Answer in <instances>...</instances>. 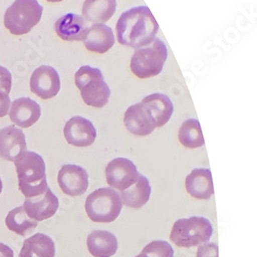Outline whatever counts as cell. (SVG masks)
<instances>
[{
	"label": "cell",
	"mask_w": 257,
	"mask_h": 257,
	"mask_svg": "<svg viewBox=\"0 0 257 257\" xmlns=\"http://www.w3.org/2000/svg\"><path fill=\"white\" fill-rule=\"evenodd\" d=\"M160 26L147 7H135L122 13L116 23V37L120 45L133 49L149 46Z\"/></svg>",
	"instance_id": "1"
},
{
	"label": "cell",
	"mask_w": 257,
	"mask_h": 257,
	"mask_svg": "<svg viewBox=\"0 0 257 257\" xmlns=\"http://www.w3.org/2000/svg\"><path fill=\"white\" fill-rule=\"evenodd\" d=\"M19 180V189L27 198H35L45 194L49 188L46 163L34 152H25L15 162Z\"/></svg>",
	"instance_id": "2"
},
{
	"label": "cell",
	"mask_w": 257,
	"mask_h": 257,
	"mask_svg": "<svg viewBox=\"0 0 257 257\" xmlns=\"http://www.w3.org/2000/svg\"><path fill=\"white\" fill-rule=\"evenodd\" d=\"M74 80L85 104L95 108H103L108 104L111 92L100 69L81 66L76 71Z\"/></svg>",
	"instance_id": "3"
},
{
	"label": "cell",
	"mask_w": 257,
	"mask_h": 257,
	"mask_svg": "<svg viewBox=\"0 0 257 257\" xmlns=\"http://www.w3.org/2000/svg\"><path fill=\"white\" fill-rule=\"evenodd\" d=\"M213 232V225L208 218L191 216L175 221L170 233V240L178 247H197L208 243Z\"/></svg>",
	"instance_id": "4"
},
{
	"label": "cell",
	"mask_w": 257,
	"mask_h": 257,
	"mask_svg": "<svg viewBox=\"0 0 257 257\" xmlns=\"http://www.w3.org/2000/svg\"><path fill=\"white\" fill-rule=\"evenodd\" d=\"M122 209L118 192L111 187L94 190L85 200V212L97 223H110L116 220Z\"/></svg>",
	"instance_id": "5"
},
{
	"label": "cell",
	"mask_w": 257,
	"mask_h": 257,
	"mask_svg": "<svg viewBox=\"0 0 257 257\" xmlns=\"http://www.w3.org/2000/svg\"><path fill=\"white\" fill-rule=\"evenodd\" d=\"M42 13L37 0H15L6 11L5 26L13 35H25L40 22Z\"/></svg>",
	"instance_id": "6"
},
{
	"label": "cell",
	"mask_w": 257,
	"mask_h": 257,
	"mask_svg": "<svg viewBox=\"0 0 257 257\" xmlns=\"http://www.w3.org/2000/svg\"><path fill=\"white\" fill-rule=\"evenodd\" d=\"M168 58V49L160 38L149 46L136 49L130 63L131 71L138 78H152L159 75Z\"/></svg>",
	"instance_id": "7"
},
{
	"label": "cell",
	"mask_w": 257,
	"mask_h": 257,
	"mask_svg": "<svg viewBox=\"0 0 257 257\" xmlns=\"http://www.w3.org/2000/svg\"><path fill=\"white\" fill-rule=\"evenodd\" d=\"M105 175L109 186L123 191L137 181L139 172L132 161L125 158H116L107 165Z\"/></svg>",
	"instance_id": "8"
},
{
	"label": "cell",
	"mask_w": 257,
	"mask_h": 257,
	"mask_svg": "<svg viewBox=\"0 0 257 257\" xmlns=\"http://www.w3.org/2000/svg\"><path fill=\"white\" fill-rule=\"evenodd\" d=\"M61 89V80L57 70L48 65L36 68L30 77V90L37 97L49 100L56 97Z\"/></svg>",
	"instance_id": "9"
},
{
	"label": "cell",
	"mask_w": 257,
	"mask_h": 257,
	"mask_svg": "<svg viewBox=\"0 0 257 257\" xmlns=\"http://www.w3.org/2000/svg\"><path fill=\"white\" fill-rule=\"evenodd\" d=\"M58 183L64 194L70 197L83 195L89 187V175L78 165H64L59 171Z\"/></svg>",
	"instance_id": "10"
},
{
	"label": "cell",
	"mask_w": 257,
	"mask_h": 257,
	"mask_svg": "<svg viewBox=\"0 0 257 257\" xmlns=\"http://www.w3.org/2000/svg\"><path fill=\"white\" fill-rule=\"evenodd\" d=\"M66 141L76 147L91 146L97 138V130L93 122L82 116L71 117L64 126Z\"/></svg>",
	"instance_id": "11"
},
{
	"label": "cell",
	"mask_w": 257,
	"mask_h": 257,
	"mask_svg": "<svg viewBox=\"0 0 257 257\" xmlns=\"http://www.w3.org/2000/svg\"><path fill=\"white\" fill-rule=\"evenodd\" d=\"M27 152L24 132L16 125H9L0 130V158L15 162Z\"/></svg>",
	"instance_id": "12"
},
{
	"label": "cell",
	"mask_w": 257,
	"mask_h": 257,
	"mask_svg": "<svg viewBox=\"0 0 257 257\" xmlns=\"http://www.w3.org/2000/svg\"><path fill=\"white\" fill-rule=\"evenodd\" d=\"M23 206L27 215L39 222L55 215L59 209V200L49 187L45 194L35 198H27Z\"/></svg>",
	"instance_id": "13"
},
{
	"label": "cell",
	"mask_w": 257,
	"mask_h": 257,
	"mask_svg": "<svg viewBox=\"0 0 257 257\" xmlns=\"http://www.w3.org/2000/svg\"><path fill=\"white\" fill-rule=\"evenodd\" d=\"M123 122L126 130L135 136H148L156 128L153 117L141 102L130 106L125 110Z\"/></svg>",
	"instance_id": "14"
},
{
	"label": "cell",
	"mask_w": 257,
	"mask_h": 257,
	"mask_svg": "<svg viewBox=\"0 0 257 257\" xmlns=\"http://www.w3.org/2000/svg\"><path fill=\"white\" fill-rule=\"evenodd\" d=\"M10 109L11 120L21 127L32 126L41 116L40 105L29 97L16 99Z\"/></svg>",
	"instance_id": "15"
},
{
	"label": "cell",
	"mask_w": 257,
	"mask_h": 257,
	"mask_svg": "<svg viewBox=\"0 0 257 257\" xmlns=\"http://www.w3.org/2000/svg\"><path fill=\"white\" fill-rule=\"evenodd\" d=\"M185 188L192 198L197 200H209L214 195L210 169L197 168L192 170L185 179Z\"/></svg>",
	"instance_id": "16"
},
{
	"label": "cell",
	"mask_w": 257,
	"mask_h": 257,
	"mask_svg": "<svg viewBox=\"0 0 257 257\" xmlns=\"http://www.w3.org/2000/svg\"><path fill=\"white\" fill-rule=\"evenodd\" d=\"M85 49L97 54L108 52L115 42L112 29L105 24H93L83 38Z\"/></svg>",
	"instance_id": "17"
},
{
	"label": "cell",
	"mask_w": 257,
	"mask_h": 257,
	"mask_svg": "<svg viewBox=\"0 0 257 257\" xmlns=\"http://www.w3.org/2000/svg\"><path fill=\"white\" fill-rule=\"evenodd\" d=\"M141 103L153 117L156 127L165 125L174 112L172 101L165 94L155 93L148 95L141 101Z\"/></svg>",
	"instance_id": "18"
},
{
	"label": "cell",
	"mask_w": 257,
	"mask_h": 257,
	"mask_svg": "<svg viewBox=\"0 0 257 257\" xmlns=\"http://www.w3.org/2000/svg\"><path fill=\"white\" fill-rule=\"evenodd\" d=\"M89 27L83 18L76 14L62 16L55 24L57 35L65 41L83 40Z\"/></svg>",
	"instance_id": "19"
},
{
	"label": "cell",
	"mask_w": 257,
	"mask_h": 257,
	"mask_svg": "<svg viewBox=\"0 0 257 257\" xmlns=\"http://www.w3.org/2000/svg\"><path fill=\"white\" fill-rule=\"evenodd\" d=\"M89 252L94 257H111L118 249L115 235L108 230H93L87 239Z\"/></svg>",
	"instance_id": "20"
},
{
	"label": "cell",
	"mask_w": 257,
	"mask_h": 257,
	"mask_svg": "<svg viewBox=\"0 0 257 257\" xmlns=\"http://www.w3.org/2000/svg\"><path fill=\"white\" fill-rule=\"evenodd\" d=\"M115 12L116 0H85L82 7L83 19L93 24L108 22Z\"/></svg>",
	"instance_id": "21"
},
{
	"label": "cell",
	"mask_w": 257,
	"mask_h": 257,
	"mask_svg": "<svg viewBox=\"0 0 257 257\" xmlns=\"http://www.w3.org/2000/svg\"><path fill=\"white\" fill-rule=\"evenodd\" d=\"M152 186L149 180L139 173L137 181L127 189L120 191V199L124 206L133 209L142 208L151 199Z\"/></svg>",
	"instance_id": "22"
},
{
	"label": "cell",
	"mask_w": 257,
	"mask_h": 257,
	"mask_svg": "<svg viewBox=\"0 0 257 257\" xmlns=\"http://www.w3.org/2000/svg\"><path fill=\"white\" fill-rule=\"evenodd\" d=\"M56 247L49 235L37 232L24 241L19 257H55Z\"/></svg>",
	"instance_id": "23"
},
{
	"label": "cell",
	"mask_w": 257,
	"mask_h": 257,
	"mask_svg": "<svg viewBox=\"0 0 257 257\" xmlns=\"http://www.w3.org/2000/svg\"><path fill=\"white\" fill-rule=\"evenodd\" d=\"M8 228L22 237H26L35 230L38 222L31 219L24 210V206H20L11 210L6 218Z\"/></svg>",
	"instance_id": "24"
},
{
	"label": "cell",
	"mask_w": 257,
	"mask_h": 257,
	"mask_svg": "<svg viewBox=\"0 0 257 257\" xmlns=\"http://www.w3.org/2000/svg\"><path fill=\"white\" fill-rule=\"evenodd\" d=\"M179 142L186 148L195 149L205 145L200 121L196 118L186 119L179 128Z\"/></svg>",
	"instance_id": "25"
},
{
	"label": "cell",
	"mask_w": 257,
	"mask_h": 257,
	"mask_svg": "<svg viewBox=\"0 0 257 257\" xmlns=\"http://www.w3.org/2000/svg\"><path fill=\"white\" fill-rule=\"evenodd\" d=\"M140 254L143 257H174V249L168 242L157 240L147 244Z\"/></svg>",
	"instance_id": "26"
},
{
	"label": "cell",
	"mask_w": 257,
	"mask_h": 257,
	"mask_svg": "<svg viewBox=\"0 0 257 257\" xmlns=\"http://www.w3.org/2000/svg\"><path fill=\"white\" fill-rule=\"evenodd\" d=\"M12 81L13 77L10 70L4 66H0V91L6 94H10L12 90Z\"/></svg>",
	"instance_id": "27"
},
{
	"label": "cell",
	"mask_w": 257,
	"mask_h": 257,
	"mask_svg": "<svg viewBox=\"0 0 257 257\" xmlns=\"http://www.w3.org/2000/svg\"><path fill=\"white\" fill-rule=\"evenodd\" d=\"M197 257H218V246L216 243H205L199 246Z\"/></svg>",
	"instance_id": "28"
},
{
	"label": "cell",
	"mask_w": 257,
	"mask_h": 257,
	"mask_svg": "<svg viewBox=\"0 0 257 257\" xmlns=\"http://www.w3.org/2000/svg\"><path fill=\"white\" fill-rule=\"evenodd\" d=\"M11 106V98L9 94L0 91V117H5L9 113Z\"/></svg>",
	"instance_id": "29"
},
{
	"label": "cell",
	"mask_w": 257,
	"mask_h": 257,
	"mask_svg": "<svg viewBox=\"0 0 257 257\" xmlns=\"http://www.w3.org/2000/svg\"><path fill=\"white\" fill-rule=\"evenodd\" d=\"M0 257H14L13 249L4 243H0Z\"/></svg>",
	"instance_id": "30"
},
{
	"label": "cell",
	"mask_w": 257,
	"mask_h": 257,
	"mask_svg": "<svg viewBox=\"0 0 257 257\" xmlns=\"http://www.w3.org/2000/svg\"><path fill=\"white\" fill-rule=\"evenodd\" d=\"M3 188H4V184H3L2 178H0V194H2V192H3Z\"/></svg>",
	"instance_id": "31"
},
{
	"label": "cell",
	"mask_w": 257,
	"mask_h": 257,
	"mask_svg": "<svg viewBox=\"0 0 257 257\" xmlns=\"http://www.w3.org/2000/svg\"><path fill=\"white\" fill-rule=\"evenodd\" d=\"M49 3H61L63 0H48Z\"/></svg>",
	"instance_id": "32"
}]
</instances>
